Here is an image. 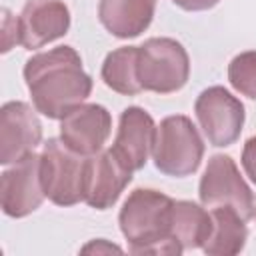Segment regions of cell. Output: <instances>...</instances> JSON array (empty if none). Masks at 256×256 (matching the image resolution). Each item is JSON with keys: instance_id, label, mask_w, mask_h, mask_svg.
Returning a JSON list of instances; mask_svg holds the SVG:
<instances>
[{"instance_id": "6da1fadb", "label": "cell", "mask_w": 256, "mask_h": 256, "mask_svg": "<svg viewBox=\"0 0 256 256\" xmlns=\"http://www.w3.org/2000/svg\"><path fill=\"white\" fill-rule=\"evenodd\" d=\"M24 80L34 108L52 120H62L92 92V78L84 72L82 58L72 46H58L28 58Z\"/></svg>"}, {"instance_id": "7a4b0ae2", "label": "cell", "mask_w": 256, "mask_h": 256, "mask_svg": "<svg viewBox=\"0 0 256 256\" xmlns=\"http://www.w3.org/2000/svg\"><path fill=\"white\" fill-rule=\"evenodd\" d=\"M174 200L152 188H136L124 200L118 224L132 254H182L172 240Z\"/></svg>"}, {"instance_id": "3957f363", "label": "cell", "mask_w": 256, "mask_h": 256, "mask_svg": "<svg viewBox=\"0 0 256 256\" xmlns=\"http://www.w3.org/2000/svg\"><path fill=\"white\" fill-rule=\"evenodd\" d=\"M204 156V142L188 116H166L156 128L152 148L154 166L172 178H184L198 170Z\"/></svg>"}, {"instance_id": "277c9868", "label": "cell", "mask_w": 256, "mask_h": 256, "mask_svg": "<svg viewBox=\"0 0 256 256\" xmlns=\"http://www.w3.org/2000/svg\"><path fill=\"white\" fill-rule=\"evenodd\" d=\"M190 76L186 48L174 38H148L138 46V82L142 90L172 94L184 88Z\"/></svg>"}, {"instance_id": "5b68a950", "label": "cell", "mask_w": 256, "mask_h": 256, "mask_svg": "<svg viewBox=\"0 0 256 256\" xmlns=\"http://www.w3.org/2000/svg\"><path fill=\"white\" fill-rule=\"evenodd\" d=\"M88 156L68 148L60 138H48L40 154V172L46 198L56 206L84 202Z\"/></svg>"}, {"instance_id": "8992f818", "label": "cell", "mask_w": 256, "mask_h": 256, "mask_svg": "<svg viewBox=\"0 0 256 256\" xmlns=\"http://www.w3.org/2000/svg\"><path fill=\"white\" fill-rule=\"evenodd\" d=\"M198 196L206 208L230 206L244 220L254 218V194L240 176L236 162L226 154H214L208 160L198 184Z\"/></svg>"}, {"instance_id": "52a82bcc", "label": "cell", "mask_w": 256, "mask_h": 256, "mask_svg": "<svg viewBox=\"0 0 256 256\" xmlns=\"http://www.w3.org/2000/svg\"><path fill=\"white\" fill-rule=\"evenodd\" d=\"M198 124L216 148L234 144L244 126V104L232 96L224 86H210L200 92L194 102Z\"/></svg>"}, {"instance_id": "ba28073f", "label": "cell", "mask_w": 256, "mask_h": 256, "mask_svg": "<svg viewBox=\"0 0 256 256\" xmlns=\"http://www.w3.org/2000/svg\"><path fill=\"white\" fill-rule=\"evenodd\" d=\"M44 198L46 192L40 172V154L32 152L2 172L0 204L6 216L24 218L38 210Z\"/></svg>"}, {"instance_id": "9c48e42d", "label": "cell", "mask_w": 256, "mask_h": 256, "mask_svg": "<svg viewBox=\"0 0 256 256\" xmlns=\"http://www.w3.org/2000/svg\"><path fill=\"white\" fill-rule=\"evenodd\" d=\"M38 110L26 102L10 100L0 110V164L12 166L42 142Z\"/></svg>"}, {"instance_id": "30bf717a", "label": "cell", "mask_w": 256, "mask_h": 256, "mask_svg": "<svg viewBox=\"0 0 256 256\" xmlns=\"http://www.w3.org/2000/svg\"><path fill=\"white\" fill-rule=\"evenodd\" d=\"M16 26L18 44L26 50H36L68 32L70 10L62 0H26Z\"/></svg>"}, {"instance_id": "8fae6325", "label": "cell", "mask_w": 256, "mask_h": 256, "mask_svg": "<svg viewBox=\"0 0 256 256\" xmlns=\"http://www.w3.org/2000/svg\"><path fill=\"white\" fill-rule=\"evenodd\" d=\"M112 132V116L100 104H80L60 120V140L82 156L100 152Z\"/></svg>"}, {"instance_id": "7c38bea8", "label": "cell", "mask_w": 256, "mask_h": 256, "mask_svg": "<svg viewBox=\"0 0 256 256\" xmlns=\"http://www.w3.org/2000/svg\"><path fill=\"white\" fill-rule=\"evenodd\" d=\"M130 182L132 170L118 160L112 148L100 150L94 156H88L84 202L90 208L108 210L118 202L120 194Z\"/></svg>"}, {"instance_id": "4fadbf2b", "label": "cell", "mask_w": 256, "mask_h": 256, "mask_svg": "<svg viewBox=\"0 0 256 256\" xmlns=\"http://www.w3.org/2000/svg\"><path fill=\"white\" fill-rule=\"evenodd\" d=\"M156 124L152 116L140 106H128L118 120V132L112 144V152L132 172L142 170L152 154L156 140Z\"/></svg>"}, {"instance_id": "5bb4252c", "label": "cell", "mask_w": 256, "mask_h": 256, "mask_svg": "<svg viewBox=\"0 0 256 256\" xmlns=\"http://www.w3.org/2000/svg\"><path fill=\"white\" fill-rule=\"evenodd\" d=\"M156 0H100L98 18L116 38H136L152 22Z\"/></svg>"}, {"instance_id": "9a60e30c", "label": "cell", "mask_w": 256, "mask_h": 256, "mask_svg": "<svg viewBox=\"0 0 256 256\" xmlns=\"http://www.w3.org/2000/svg\"><path fill=\"white\" fill-rule=\"evenodd\" d=\"M212 232L202 250L210 256H234L244 250L248 240L246 220L230 206L210 208Z\"/></svg>"}, {"instance_id": "2e32d148", "label": "cell", "mask_w": 256, "mask_h": 256, "mask_svg": "<svg viewBox=\"0 0 256 256\" xmlns=\"http://www.w3.org/2000/svg\"><path fill=\"white\" fill-rule=\"evenodd\" d=\"M212 232V216L206 206L190 200H174L172 210V240L184 250L202 248Z\"/></svg>"}, {"instance_id": "e0dca14e", "label": "cell", "mask_w": 256, "mask_h": 256, "mask_svg": "<svg viewBox=\"0 0 256 256\" xmlns=\"http://www.w3.org/2000/svg\"><path fill=\"white\" fill-rule=\"evenodd\" d=\"M100 74L104 84L122 96H134L142 92L138 82V46H122L112 50L104 58Z\"/></svg>"}, {"instance_id": "ac0fdd59", "label": "cell", "mask_w": 256, "mask_h": 256, "mask_svg": "<svg viewBox=\"0 0 256 256\" xmlns=\"http://www.w3.org/2000/svg\"><path fill=\"white\" fill-rule=\"evenodd\" d=\"M228 80L236 92L256 100V50L240 52L230 60Z\"/></svg>"}, {"instance_id": "d6986e66", "label": "cell", "mask_w": 256, "mask_h": 256, "mask_svg": "<svg viewBox=\"0 0 256 256\" xmlns=\"http://www.w3.org/2000/svg\"><path fill=\"white\" fill-rule=\"evenodd\" d=\"M242 166L246 176L256 184V136L248 138L242 148Z\"/></svg>"}, {"instance_id": "ffe728a7", "label": "cell", "mask_w": 256, "mask_h": 256, "mask_svg": "<svg viewBox=\"0 0 256 256\" xmlns=\"http://www.w3.org/2000/svg\"><path fill=\"white\" fill-rule=\"evenodd\" d=\"M178 8L186 10V12H202V10H210L214 8L220 0H172Z\"/></svg>"}, {"instance_id": "44dd1931", "label": "cell", "mask_w": 256, "mask_h": 256, "mask_svg": "<svg viewBox=\"0 0 256 256\" xmlns=\"http://www.w3.org/2000/svg\"><path fill=\"white\" fill-rule=\"evenodd\" d=\"M112 250H116V252H122V248H118V246H114V244H108L106 240H96V242H90V244H86L84 248H82V252H112Z\"/></svg>"}, {"instance_id": "7402d4cb", "label": "cell", "mask_w": 256, "mask_h": 256, "mask_svg": "<svg viewBox=\"0 0 256 256\" xmlns=\"http://www.w3.org/2000/svg\"><path fill=\"white\" fill-rule=\"evenodd\" d=\"M254 220H256V210H254Z\"/></svg>"}]
</instances>
